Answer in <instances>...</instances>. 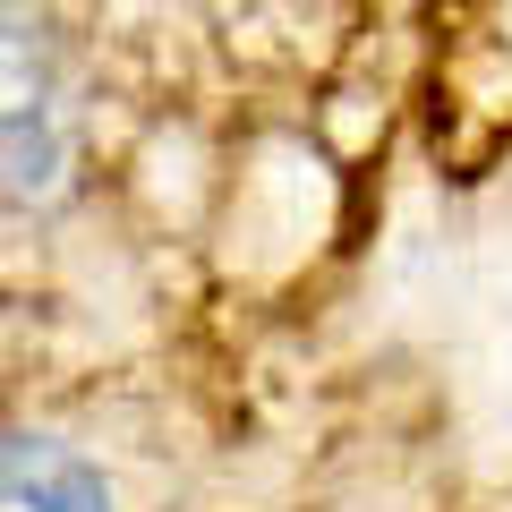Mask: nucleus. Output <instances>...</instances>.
<instances>
[{"mask_svg": "<svg viewBox=\"0 0 512 512\" xmlns=\"http://www.w3.org/2000/svg\"><path fill=\"white\" fill-rule=\"evenodd\" d=\"M0 512H111V487L60 436L18 427L9 436V461H0Z\"/></svg>", "mask_w": 512, "mask_h": 512, "instance_id": "1", "label": "nucleus"}]
</instances>
